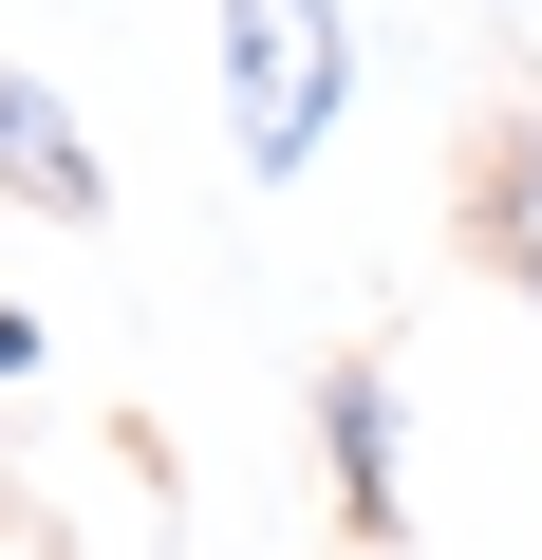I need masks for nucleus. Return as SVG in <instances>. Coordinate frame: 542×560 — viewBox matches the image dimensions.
<instances>
[{
	"label": "nucleus",
	"instance_id": "20e7f679",
	"mask_svg": "<svg viewBox=\"0 0 542 560\" xmlns=\"http://www.w3.org/2000/svg\"><path fill=\"white\" fill-rule=\"evenodd\" d=\"M468 243H486V261H505V300H523V318H542V131H505V150H486V168H468Z\"/></svg>",
	"mask_w": 542,
	"mask_h": 560
},
{
	"label": "nucleus",
	"instance_id": "7ed1b4c3",
	"mask_svg": "<svg viewBox=\"0 0 542 560\" xmlns=\"http://www.w3.org/2000/svg\"><path fill=\"white\" fill-rule=\"evenodd\" d=\"M0 206H38V224H94L113 206V168H94V131L20 75V57H0Z\"/></svg>",
	"mask_w": 542,
	"mask_h": 560
},
{
	"label": "nucleus",
	"instance_id": "f257e3e1",
	"mask_svg": "<svg viewBox=\"0 0 542 560\" xmlns=\"http://www.w3.org/2000/svg\"><path fill=\"white\" fill-rule=\"evenodd\" d=\"M206 57H224V150L243 187H300L356 113V20L337 0H206Z\"/></svg>",
	"mask_w": 542,
	"mask_h": 560
},
{
	"label": "nucleus",
	"instance_id": "39448f33",
	"mask_svg": "<svg viewBox=\"0 0 542 560\" xmlns=\"http://www.w3.org/2000/svg\"><path fill=\"white\" fill-rule=\"evenodd\" d=\"M38 374H57V337H38L20 300H0V393H38Z\"/></svg>",
	"mask_w": 542,
	"mask_h": 560
},
{
	"label": "nucleus",
	"instance_id": "f03ea898",
	"mask_svg": "<svg viewBox=\"0 0 542 560\" xmlns=\"http://www.w3.org/2000/svg\"><path fill=\"white\" fill-rule=\"evenodd\" d=\"M319 467H337V523H356V541H393V523H412V467H393V374H374V355H337V374H319Z\"/></svg>",
	"mask_w": 542,
	"mask_h": 560
}]
</instances>
